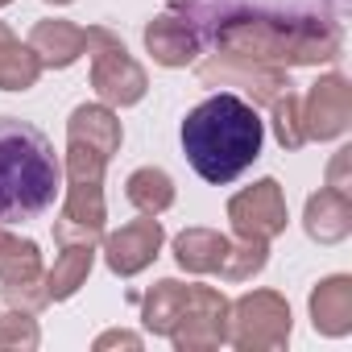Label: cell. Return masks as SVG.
Returning <instances> with one entry per match:
<instances>
[{"instance_id": "1", "label": "cell", "mask_w": 352, "mask_h": 352, "mask_svg": "<svg viewBox=\"0 0 352 352\" xmlns=\"http://www.w3.org/2000/svg\"><path fill=\"white\" fill-rule=\"evenodd\" d=\"M265 120L232 91H212L183 116V153L191 170L212 187H228L261 157Z\"/></svg>"}, {"instance_id": "2", "label": "cell", "mask_w": 352, "mask_h": 352, "mask_svg": "<svg viewBox=\"0 0 352 352\" xmlns=\"http://www.w3.org/2000/svg\"><path fill=\"white\" fill-rule=\"evenodd\" d=\"M63 191V162L50 137L21 120L0 116V224H25L54 208Z\"/></svg>"}, {"instance_id": "3", "label": "cell", "mask_w": 352, "mask_h": 352, "mask_svg": "<svg viewBox=\"0 0 352 352\" xmlns=\"http://www.w3.org/2000/svg\"><path fill=\"white\" fill-rule=\"evenodd\" d=\"M204 38V50L216 42V34L224 25L236 21H282V25H298V21H340L348 13V0H183L174 5Z\"/></svg>"}, {"instance_id": "4", "label": "cell", "mask_w": 352, "mask_h": 352, "mask_svg": "<svg viewBox=\"0 0 352 352\" xmlns=\"http://www.w3.org/2000/svg\"><path fill=\"white\" fill-rule=\"evenodd\" d=\"M87 58H91V87L108 108H133L149 91L145 67L124 50V42L108 25H87Z\"/></svg>"}, {"instance_id": "5", "label": "cell", "mask_w": 352, "mask_h": 352, "mask_svg": "<svg viewBox=\"0 0 352 352\" xmlns=\"http://www.w3.org/2000/svg\"><path fill=\"white\" fill-rule=\"evenodd\" d=\"M294 319L278 290H249L228 302V344L241 352H278L290 344Z\"/></svg>"}, {"instance_id": "6", "label": "cell", "mask_w": 352, "mask_h": 352, "mask_svg": "<svg viewBox=\"0 0 352 352\" xmlns=\"http://www.w3.org/2000/svg\"><path fill=\"white\" fill-rule=\"evenodd\" d=\"M199 83L212 87V91H232L241 100H249L253 108H270L282 91H290V71L286 67H270V63H257V58H245V54H228V50H216L208 54L199 67H195Z\"/></svg>"}, {"instance_id": "7", "label": "cell", "mask_w": 352, "mask_h": 352, "mask_svg": "<svg viewBox=\"0 0 352 352\" xmlns=\"http://www.w3.org/2000/svg\"><path fill=\"white\" fill-rule=\"evenodd\" d=\"M104 232H108L104 179H67V195L54 216V241L58 245H100Z\"/></svg>"}, {"instance_id": "8", "label": "cell", "mask_w": 352, "mask_h": 352, "mask_svg": "<svg viewBox=\"0 0 352 352\" xmlns=\"http://www.w3.org/2000/svg\"><path fill=\"white\" fill-rule=\"evenodd\" d=\"M228 220H232V232L249 236V241H274V236H282L286 224H290L282 183L278 179H257L253 187L236 191L228 199Z\"/></svg>"}, {"instance_id": "9", "label": "cell", "mask_w": 352, "mask_h": 352, "mask_svg": "<svg viewBox=\"0 0 352 352\" xmlns=\"http://www.w3.org/2000/svg\"><path fill=\"white\" fill-rule=\"evenodd\" d=\"M352 129V83L331 71L311 83L302 96V133L307 141H336Z\"/></svg>"}, {"instance_id": "10", "label": "cell", "mask_w": 352, "mask_h": 352, "mask_svg": "<svg viewBox=\"0 0 352 352\" xmlns=\"http://www.w3.org/2000/svg\"><path fill=\"white\" fill-rule=\"evenodd\" d=\"M166 340L179 352H208V348L228 344V298L216 286H199L195 282L187 315L179 319V327H174Z\"/></svg>"}, {"instance_id": "11", "label": "cell", "mask_w": 352, "mask_h": 352, "mask_svg": "<svg viewBox=\"0 0 352 352\" xmlns=\"http://www.w3.org/2000/svg\"><path fill=\"white\" fill-rule=\"evenodd\" d=\"M162 245H166V228L157 216L129 220L116 232H104V265L116 278H137L141 270H149L157 261Z\"/></svg>"}, {"instance_id": "12", "label": "cell", "mask_w": 352, "mask_h": 352, "mask_svg": "<svg viewBox=\"0 0 352 352\" xmlns=\"http://www.w3.org/2000/svg\"><path fill=\"white\" fill-rule=\"evenodd\" d=\"M145 50L153 54L157 67H191L204 54V38L195 34V25L179 13V9H162L145 21Z\"/></svg>"}, {"instance_id": "13", "label": "cell", "mask_w": 352, "mask_h": 352, "mask_svg": "<svg viewBox=\"0 0 352 352\" xmlns=\"http://www.w3.org/2000/svg\"><path fill=\"white\" fill-rule=\"evenodd\" d=\"M67 145H83L100 157H116L120 145H124V124L116 116V108L108 104H79L71 116H67Z\"/></svg>"}, {"instance_id": "14", "label": "cell", "mask_w": 352, "mask_h": 352, "mask_svg": "<svg viewBox=\"0 0 352 352\" xmlns=\"http://www.w3.org/2000/svg\"><path fill=\"white\" fill-rule=\"evenodd\" d=\"M25 46L38 54L42 71H67V67H75V63L87 54V34H83V25H75V21L46 17V21H38V25L30 30Z\"/></svg>"}, {"instance_id": "15", "label": "cell", "mask_w": 352, "mask_h": 352, "mask_svg": "<svg viewBox=\"0 0 352 352\" xmlns=\"http://www.w3.org/2000/svg\"><path fill=\"white\" fill-rule=\"evenodd\" d=\"M302 232L315 245H340L352 236V195L319 187L315 195H307L302 208Z\"/></svg>"}, {"instance_id": "16", "label": "cell", "mask_w": 352, "mask_h": 352, "mask_svg": "<svg viewBox=\"0 0 352 352\" xmlns=\"http://www.w3.org/2000/svg\"><path fill=\"white\" fill-rule=\"evenodd\" d=\"M307 311H311V327L327 340H340L352 331V278L348 274H331L323 278L311 298H307Z\"/></svg>"}, {"instance_id": "17", "label": "cell", "mask_w": 352, "mask_h": 352, "mask_svg": "<svg viewBox=\"0 0 352 352\" xmlns=\"http://www.w3.org/2000/svg\"><path fill=\"white\" fill-rule=\"evenodd\" d=\"M191 290H195V282L162 278V282L141 298V323H145V331L170 336L174 327H179V319L187 315V307H191Z\"/></svg>"}, {"instance_id": "18", "label": "cell", "mask_w": 352, "mask_h": 352, "mask_svg": "<svg viewBox=\"0 0 352 352\" xmlns=\"http://www.w3.org/2000/svg\"><path fill=\"white\" fill-rule=\"evenodd\" d=\"M228 253V236L216 232V228H183L179 236H174V261H179V270L187 274H216L220 261Z\"/></svg>"}, {"instance_id": "19", "label": "cell", "mask_w": 352, "mask_h": 352, "mask_svg": "<svg viewBox=\"0 0 352 352\" xmlns=\"http://www.w3.org/2000/svg\"><path fill=\"white\" fill-rule=\"evenodd\" d=\"M91 265H96V245H63V253L46 270V294H50V302L75 298L79 286L91 274Z\"/></svg>"}, {"instance_id": "20", "label": "cell", "mask_w": 352, "mask_h": 352, "mask_svg": "<svg viewBox=\"0 0 352 352\" xmlns=\"http://www.w3.org/2000/svg\"><path fill=\"white\" fill-rule=\"evenodd\" d=\"M42 79L38 54L0 21V91H30Z\"/></svg>"}, {"instance_id": "21", "label": "cell", "mask_w": 352, "mask_h": 352, "mask_svg": "<svg viewBox=\"0 0 352 352\" xmlns=\"http://www.w3.org/2000/svg\"><path fill=\"white\" fill-rule=\"evenodd\" d=\"M124 199L141 216H162V212L174 208V179L162 166H137L124 179Z\"/></svg>"}, {"instance_id": "22", "label": "cell", "mask_w": 352, "mask_h": 352, "mask_svg": "<svg viewBox=\"0 0 352 352\" xmlns=\"http://www.w3.org/2000/svg\"><path fill=\"white\" fill-rule=\"evenodd\" d=\"M42 249L30 236H13L9 224H0V286L5 282H25V278H42Z\"/></svg>"}, {"instance_id": "23", "label": "cell", "mask_w": 352, "mask_h": 352, "mask_svg": "<svg viewBox=\"0 0 352 352\" xmlns=\"http://www.w3.org/2000/svg\"><path fill=\"white\" fill-rule=\"evenodd\" d=\"M270 265V241H249V236H228V253L220 261L224 282H253Z\"/></svg>"}, {"instance_id": "24", "label": "cell", "mask_w": 352, "mask_h": 352, "mask_svg": "<svg viewBox=\"0 0 352 352\" xmlns=\"http://www.w3.org/2000/svg\"><path fill=\"white\" fill-rule=\"evenodd\" d=\"M270 124H274V141L286 149V153H294V149H302L307 145V133H302V96H294V87L290 91H282L274 104H270Z\"/></svg>"}, {"instance_id": "25", "label": "cell", "mask_w": 352, "mask_h": 352, "mask_svg": "<svg viewBox=\"0 0 352 352\" xmlns=\"http://www.w3.org/2000/svg\"><path fill=\"white\" fill-rule=\"evenodd\" d=\"M42 344V331H38V315L30 311H0V348H21V352H34Z\"/></svg>"}, {"instance_id": "26", "label": "cell", "mask_w": 352, "mask_h": 352, "mask_svg": "<svg viewBox=\"0 0 352 352\" xmlns=\"http://www.w3.org/2000/svg\"><path fill=\"white\" fill-rule=\"evenodd\" d=\"M5 307L13 311H30V315H42L50 307V294H46V274L42 278H25V282H5Z\"/></svg>"}, {"instance_id": "27", "label": "cell", "mask_w": 352, "mask_h": 352, "mask_svg": "<svg viewBox=\"0 0 352 352\" xmlns=\"http://www.w3.org/2000/svg\"><path fill=\"white\" fill-rule=\"evenodd\" d=\"M323 187H331V191H352V145H344L331 162H327V183Z\"/></svg>"}, {"instance_id": "28", "label": "cell", "mask_w": 352, "mask_h": 352, "mask_svg": "<svg viewBox=\"0 0 352 352\" xmlns=\"http://www.w3.org/2000/svg\"><path fill=\"white\" fill-rule=\"evenodd\" d=\"M91 348H96V352H104V348H141V336H137V331H124V327H112V331L96 336Z\"/></svg>"}, {"instance_id": "29", "label": "cell", "mask_w": 352, "mask_h": 352, "mask_svg": "<svg viewBox=\"0 0 352 352\" xmlns=\"http://www.w3.org/2000/svg\"><path fill=\"white\" fill-rule=\"evenodd\" d=\"M46 5H75V0H46Z\"/></svg>"}, {"instance_id": "30", "label": "cell", "mask_w": 352, "mask_h": 352, "mask_svg": "<svg viewBox=\"0 0 352 352\" xmlns=\"http://www.w3.org/2000/svg\"><path fill=\"white\" fill-rule=\"evenodd\" d=\"M9 5H13V0H0V9H9Z\"/></svg>"}]
</instances>
